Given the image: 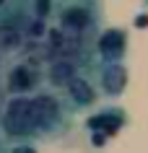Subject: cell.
<instances>
[{
  "mask_svg": "<svg viewBox=\"0 0 148 153\" xmlns=\"http://www.w3.org/2000/svg\"><path fill=\"white\" fill-rule=\"evenodd\" d=\"M57 18H60L57 29H62L68 36L83 42L86 34L96 29L101 13H99L96 0H60Z\"/></svg>",
  "mask_w": 148,
  "mask_h": 153,
  "instance_id": "6da1fadb",
  "label": "cell"
},
{
  "mask_svg": "<svg viewBox=\"0 0 148 153\" xmlns=\"http://www.w3.org/2000/svg\"><path fill=\"white\" fill-rule=\"evenodd\" d=\"M0 127H3V132L10 135V137L36 135L34 117H31V99H26V96L8 99V101L3 104V112H0Z\"/></svg>",
  "mask_w": 148,
  "mask_h": 153,
  "instance_id": "7a4b0ae2",
  "label": "cell"
},
{
  "mask_svg": "<svg viewBox=\"0 0 148 153\" xmlns=\"http://www.w3.org/2000/svg\"><path fill=\"white\" fill-rule=\"evenodd\" d=\"M31 117H34V127L36 135H49L57 132L62 125V106L55 96L49 94H36L31 99Z\"/></svg>",
  "mask_w": 148,
  "mask_h": 153,
  "instance_id": "3957f363",
  "label": "cell"
},
{
  "mask_svg": "<svg viewBox=\"0 0 148 153\" xmlns=\"http://www.w3.org/2000/svg\"><path fill=\"white\" fill-rule=\"evenodd\" d=\"M96 49L104 62H122L127 52V34L122 29H104L96 39Z\"/></svg>",
  "mask_w": 148,
  "mask_h": 153,
  "instance_id": "277c9868",
  "label": "cell"
},
{
  "mask_svg": "<svg viewBox=\"0 0 148 153\" xmlns=\"http://www.w3.org/2000/svg\"><path fill=\"white\" fill-rule=\"evenodd\" d=\"M36 68H39L36 60H26V62L16 65L8 73V78H5L8 91H13V94H26V91L36 88L39 86V73H36Z\"/></svg>",
  "mask_w": 148,
  "mask_h": 153,
  "instance_id": "5b68a950",
  "label": "cell"
},
{
  "mask_svg": "<svg viewBox=\"0 0 148 153\" xmlns=\"http://www.w3.org/2000/svg\"><path fill=\"white\" fill-rule=\"evenodd\" d=\"M99 81H101V91L107 96H120L127 88V68L122 62H104Z\"/></svg>",
  "mask_w": 148,
  "mask_h": 153,
  "instance_id": "8992f818",
  "label": "cell"
},
{
  "mask_svg": "<svg viewBox=\"0 0 148 153\" xmlns=\"http://www.w3.org/2000/svg\"><path fill=\"white\" fill-rule=\"evenodd\" d=\"M78 60L73 57H52L47 62V78L52 86H57V88H65L68 83L73 81L75 75H78Z\"/></svg>",
  "mask_w": 148,
  "mask_h": 153,
  "instance_id": "52a82bcc",
  "label": "cell"
},
{
  "mask_svg": "<svg viewBox=\"0 0 148 153\" xmlns=\"http://www.w3.org/2000/svg\"><path fill=\"white\" fill-rule=\"evenodd\" d=\"M122 125H125V114L120 109H104V112H99V114H94V117L86 120V127L91 132H101L104 137L115 135Z\"/></svg>",
  "mask_w": 148,
  "mask_h": 153,
  "instance_id": "ba28073f",
  "label": "cell"
},
{
  "mask_svg": "<svg viewBox=\"0 0 148 153\" xmlns=\"http://www.w3.org/2000/svg\"><path fill=\"white\" fill-rule=\"evenodd\" d=\"M68 96H70V101H73L75 106H91L96 104V91H94V86H91L86 78H81V75H75L73 81L65 86Z\"/></svg>",
  "mask_w": 148,
  "mask_h": 153,
  "instance_id": "9c48e42d",
  "label": "cell"
},
{
  "mask_svg": "<svg viewBox=\"0 0 148 153\" xmlns=\"http://www.w3.org/2000/svg\"><path fill=\"white\" fill-rule=\"evenodd\" d=\"M18 49H24V31L18 26L8 24V21H3L0 24V52L13 55Z\"/></svg>",
  "mask_w": 148,
  "mask_h": 153,
  "instance_id": "30bf717a",
  "label": "cell"
},
{
  "mask_svg": "<svg viewBox=\"0 0 148 153\" xmlns=\"http://www.w3.org/2000/svg\"><path fill=\"white\" fill-rule=\"evenodd\" d=\"M52 3H55V0H34V3H31L34 18H47L49 10H52Z\"/></svg>",
  "mask_w": 148,
  "mask_h": 153,
  "instance_id": "8fae6325",
  "label": "cell"
},
{
  "mask_svg": "<svg viewBox=\"0 0 148 153\" xmlns=\"http://www.w3.org/2000/svg\"><path fill=\"white\" fill-rule=\"evenodd\" d=\"M10 153H36V148H31V145H16Z\"/></svg>",
  "mask_w": 148,
  "mask_h": 153,
  "instance_id": "7c38bea8",
  "label": "cell"
},
{
  "mask_svg": "<svg viewBox=\"0 0 148 153\" xmlns=\"http://www.w3.org/2000/svg\"><path fill=\"white\" fill-rule=\"evenodd\" d=\"M135 26H138V29H146V26H148V16H140V18H138V24H135Z\"/></svg>",
  "mask_w": 148,
  "mask_h": 153,
  "instance_id": "4fadbf2b",
  "label": "cell"
},
{
  "mask_svg": "<svg viewBox=\"0 0 148 153\" xmlns=\"http://www.w3.org/2000/svg\"><path fill=\"white\" fill-rule=\"evenodd\" d=\"M3 5H5V0H0V8H3Z\"/></svg>",
  "mask_w": 148,
  "mask_h": 153,
  "instance_id": "5bb4252c",
  "label": "cell"
},
{
  "mask_svg": "<svg viewBox=\"0 0 148 153\" xmlns=\"http://www.w3.org/2000/svg\"><path fill=\"white\" fill-rule=\"evenodd\" d=\"M0 153H3V148H0Z\"/></svg>",
  "mask_w": 148,
  "mask_h": 153,
  "instance_id": "9a60e30c",
  "label": "cell"
},
{
  "mask_svg": "<svg viewBox=\"0 0 148 153\" xmlns=\"http://www.w3.org/2000/svg\"><path fill=\"white\" fill-rule=\"evenodd\" d=\"M146 3H148V0H146Z\"/></svg>",
  "mask_w": 148,
  "mask_h": 153,
  "instance_id": "2e32d148",
  "label": "cell"
}]
</instances>
